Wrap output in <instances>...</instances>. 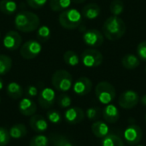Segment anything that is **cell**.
<instances>
[{"instance_id":"cell-1","label":"cell","mask_w":146,"mask_h":146,"mask_svg":"<svg viewBox=\"0 0 146 146\" xmlns=\"http://www.w3.org/2000/svg\"><path fill=\"white\" fill-rule=\"evenodd\" d=\"M127 26L122 19L118 16L109 17L103 25V32L104 36L111 41L120 39L126 33Z\"/></svg>"},{"instance_id":"cell-2","label":"cell","mask_w":146,"mask_h":146,"mask_svg":"<svg viewBox=\"0 0 146 146\" xmlns=\"http://www.w3.org/2000/svg\"><path fill=\"white\" fill-rule=\"evenodd\" d=\"M40 21L37 15L29 11H21L15 17V27L23 33H30L36 30Z\"/></svg>"},{"instance_id":"cell-3","label":"cell","mask_w":146,"mask_h":146,"mask_svg":"<svg viewBox=\"0 0 146 146\" xmlns=\"http://www.w3.org/2000/svg\"><path fill=\"white\" fill-rule=\"evenodd\" d=\"M82 22V15L75 9L63 10L59 15V23L65 29H75Z\"/></svg>"},{"instance_id":"cell-4","label":"cell","mask_w":146,"mask_h":146,"mask_svg":"<svg viewBox=\"0 0 146 146\" xmlns=\"http://www.w3.org/2000/svg\"><path fill=\"white\" fill-rule=\"evenodd\" d=\"M51 83L56 90L65 92L71 88L73 85V77L67 70L58 69L53 74Z\"/></svg>"},{"instance_id":"cell-5","label":"cell","mask_w":146,"mask_h":146,"mask_svg":"<svg viewBox=\"0 0 146 146\" xmlns=\"http://www.w3.org/2000/svg\"><path fill=\"white\" fill-rule=\"evenodd\" d=\"M96 97L98 101L104 104L111 103L116 96V92L113 85L107 81L99 82L95 89Z\"/></svg>"},{"instance_id":"cell-6","label":"cell","mask_w":146,"mask_h":146,"mask_svg":"<svg viewBox=\"0 0 146 146\" xmlns=\"http://www.w3.org/2000/svg\"><path fill=\"white\" fill-rule=\"evenodd\" d=\"M103 55L102 53L96 49L89 48L83 51L81 54V60L83 64L88 68L98 67L103 62Z\"/></svg>"},{"instance_id":"cell-7","label":"cell","mask_w":146,"mask_h":146,"mask_svg":"<svg viewBox=\"0 0 146 146\" xmlns=\"http://www.w3.org/2000/svg\"><path fill=\"white\" fill-rule=\"evenodd\" d=\"M42 50V45L38 41L30 39L25 42L21 47L20 54L27 60H31L37 57Z\"/></svg>"},{"instance_id":"cell-8","label":"cell","mask_w":146,"mask_h":146,"mask_svg":"<svg viewBox=\"0 0 146 146\" xmlns=\"http://www.w3.org/2000/svg\"><path fill=\"white\" fill-rule=\"evenodd\" d=\"M139 102V94L132 90H128L122 92L118 100V104L120 107L125 110H131L136 107Z\"/></svg>"},{"instance_id":"cell-9","label":"cell","mask_w":146,"mask_h":146,"mask_svg":"<svg viewBox=\"0 0 146 146\" xmlns=\"http://www.w3.org/2000/svg\"><path fill=\"white\" fill-rule=\"evenodd\" d=\"M85 44L90 47H99L104 41V35L97 29H89L83 35Z\"/></svg>"},{"instance_id":"cell-10","label":"cell","mask_w":146,"mask_h":146,"mask_svg":"<svg viewBox=\"0 0 146 146\" xmlns=\"http://www.w3.org/2000/svg\"><path fill=\"white\" fill-rule=\"evenodd\" d=\"M142 129L137 125H131L124 132V139L130 145H137L142 139Z\"/></svg>"},{"instance_id":"cell-11","label":"cell","mask_w":146,"mask_h":146,"mask_svg":"<svg viewBox=\"0 0 146 146\" xmlns=\"http://www.w3.org/2000/svg\"><path fill=\"white\" fill-rule=\"evenodd\" d=\"M21 36L15 31H9L3 38V46L9 50H15L21 44Z\"/></svg>"},{"instance_id":"cell-12","label":"cell","mask_w":146,"mask_h":146,"mask_svg":"<svg viewBox=\"0 0 146 146\" xmlns=\"http://www.w3.org/2000/svg\"><path fill=\"white\" fill-rule=\"evenodd\" d=\"M55 99H56V94L54 90L49 87H45L39 92L38 100L39 105L42 108L49 109L54 104Z\"/></svg>"},{"instance_id":"cell-13","label":"cell","mask_w":146,"mask_h":146,"mask_svg":"<svg viewBox=\"0 0 146 146\" xmlns=\"http://www.w3.org/2000/svg\"><path fill=\"white\" fill-rule=\"evenodd\" d=\"M66 121L71 125L80 123L85 119V112L81 108L72 107L69 108L64 114Z\"/></svg>"},{"instance_id":"cell-14","label":"cell","mask_w":146,"mask_h":146,"mask_svg":"<svg viewBox=\"0 0 146 146\" xmlns=\"http://www.w3.org/2000/svg\"><path fill=\"white\" fill-rule=\"evenodd\" d=\"M92 88V82L87 77H80L74 85V92L79 96L87 95Z\"/></svg>"},{"instance_id":"cell-15","label":"cell","mask_w":146,"mask_h":146,"mask_svg":"<svg viewBox=\"0 0 146 146\" xmlns=\"http://www.w3.org/2000/svg\"><path fill=\"white\" fill-rule=\"evenodd\" d=\"M29 125H30L31 128L38 133H44L48 128L47 121L40 115H32V117L29 121Z\"/></svg>"},{"instance_id":"cell-16","label":"cell","mask_w":146,"mask_h":146,"mask_svg":"<svg viewBox=\"0 0 146 146\" xmlns=\"http://www.w3.org/2000/svg\"><path fill=\"white\" fill-rule=\"evenodd\" d=\"M19 110L25 116H32L37 111V106L32 99L25 98L19 103Z\"/></svg>"},{"instance_id":"cell-17","label":"cell","mask_w":146,"mask_h":146,"mask_svg":"<svg viewBox=\"0 0 146 146\" xmlns=\"http://www.w3.org/2000/svg\"><path fill=\"white\" fill-rule=\"evenodd\" d=\"M102 113H103V117L104 121L110 124L116 123L120 118V112L118 109L113 104L107 105L104 109Z\"/></svg>"},{"instance_id":"cell-18","label":"cell","mask_w":146,"mask_h":146,"mask_svg":"<svg viewBox=\"0 0 146 146\" xmlns=\"http://www.w3.org/2000/svg\"><path fill=\"white\" fill-rule=\"evenodd\" d=\"M100 13H101V9L99 5L94 3H91L86 4L82 9L81 15L84 18L87 20H93L98 17Z\"/></svg>"},{"instance_id":"cell-19","label":"cell","mask_w":146,"mask_h":146,"mask_svg":"<svg viewBox=\"0 0 146 146\" xmlns=\"http://www.w3.org/2000/svg\"><path fill=\"white\" fill-rule=\"evenodd\" d=\"M92 133L99 139L104 138L106 135L109 134L110 129L108 125L101 121H96L92 125Z\"/></svg>"},{"instance_id":"cell-20","label":"cell","mask_w":146,"mask_h":146,"mask_svg":"<svg viewBox=\"0 0 146 146\" xmlns=\"http://www.w3.org/2000/svg\"><path fill=\"white\" fill-rule=\"evenodd\" d=\"M121 63L125 68L132 70V69H135L136 68H138L139 66L140 61L138 56H136L133 54L129 53L123 56V58L121 60Z\"/></svg>"},{"instance_id":"cell-21","label":"cell","mask_w":146,"mask_h":146,"mask_svg":"<svg viewBox=\"0 0 146 146\" xmlns=\"http://www.w3.org/2000/svg\"><path fill=\"white\" fill-rule=\"evenodd\" d=\"M6 92H7L8 96L11 98L12 99H18L23 94L22 87L21 86V85H19L16 82H10L7 86Z\"/></svg>"},{"instance_id":"cell-22","label":"cell","mask_w":146,"mask_h":146,"mask_svg":"<svg viewBox=\"0 0 146 146\" xmlns=\"http://www.w3.org/2000/svg\"><path fill=\"white\" fill-rule=\"evenodd\" d=\"M17 9L16 3L13 0H0V11L8 15H13Z\"/></svg>"},{"instance_id":"cell-23","label":"cell","mask_w":146,"mask_h":146,"mask_svg":"<svg viewBox=\"0 0 146 146\" xmlns=\"http://www.w3.org/2000/svg\"><path fill=\"white\" fill-rule=\"evenodd\" d=\"M102 146H125L122 139L114 134V133H109L104 138H103L102 140Z\"/></svg>"},{"instance_id":"cell-24","label":"cell","mask_w":146,"mask_h":146,"mask_svg":"<svg viewBox=\"0 0 146 146\" xmlns=\"http://www.w3.org/2000/svg\"><path fill=\"white\" fill-rule=\"evenodd\" d=\"M9 133V135L11 138L18 139H21V138H23L24 136H26L27 131V127L24 124H15L13 127H11Z\"/></svg>"},{"instance_id":"cell-25","label":"cell","mask_w":146,"mask_h":146,"mask_svg":"<svg viewBox=\"0 0 146 146\" xmlns=\"http://www.w3.org/2000/svg\"><path fill=\"white\" fill-rule=\"evenodd\" d=\"M49 140L51 142L53 146H74L65 136L58 133L50 134Z\"/></svg>"},{"instance_id":"cell-26","label":"cell","mask_w":146,"mask_h":146,"mask_svg":"<svg viewBox=\"0 0 146 146\" xmlns=\"http://www.w3.org/2000/svg\"><path fill=\"white\" fill-rule=\"evenodd\" d=\"M71 2L72 0H50V7L56 12L63 11L70 6Z\"/></svg>"},{"instance_id":"cell-27","label":"cell","mask_w":146,"mask_h":146,"mask_svg":"<svg viewBox=\"0 0 146 146\" xmlns=\"http://www.w3.org/2000/svg\"><path fill=\"white\" fill-rule=\"evenodd\" d=\"M12 67V60L6 55H0V75L8 74Z\"/></svg>"},{"instance_id":"cell-28","label":"cell","mask_w":146,"mask_h":146,"mask_svg":"<svg viewBox=\"0 0 146 146\" xmlns=\"http://www.w3.org/2000/svg\"><path fill=\"white\" fill-rule=\"evenodd\" d=\"M63 60L66 64H68L69 66H73V67L78 65L79 62H80V58H79L77 53L73 50L66 51L63 55Z\"/></svg>"},{"instance_id":"cell-29","label":"cell","mask_w":146,"mask_h":146,"mask_svg":"<svg viewBox=\"0 0 146 146\" xmlns=\"http://www.w3.org/2000/svg\"><path fill=\"white\" fill-rule=\"evenodd\" d=\"M110 12L115 16H118L124 11V3L121 0H113L110 3Z\"/></svg>"},{"instance_id":"cell-30","label":"cell","mask_w":146,"mask_h":146,"mask_svg":"<svg viewBox=\"0 0 146 146\" xmlns=\"http://www.w3.org/2000/svg\"><path fill=\"white\" fill-rule=\"evenodd\" d=\"M37 37L39 42H47L50 38V30L47 26H41L37 33Z\"/></svg>"},{"instance_id":"cell-31","label":"cell","mask_w":146,"mask_h":146,"mask_svg":"<svg viewBox=\"0 0 146 146\" xmlns=\"http://www.w3.org/2000/svg\"><path fill=\"white\" fill-rule=\"evenodd\" d=\"M49 139L44 135H36L30 140L29 146H49Z\"/></svg>"},{"instance_id":"cell-32","label":"cell","mask_w":146,"mask_h":146,"mask_svg":"<svg viewBox=\"0 0 146 146\" xmlns=\"http://www.w3.org/2000/svg\"><path fill=\"white\" fill-rule=\"evenodd\" d=\"M101 110L100 108L98 107H92V108H89L86 112V117L90 120V121H98L100 116H101Z\"/></svg>"},{"instance_id":"cell-33","label":"cell","mask_w":146,"mask_h":146,"mask_svg":"<svg viewBox=\"0 0 146 146\" xmlns=\"http://www.w3.org/2000/svg\"><path fill=\"white\" fill-rule=\"evenodd\" d=\"M57 104H58V105H59L61 108L65 109V108H68V107L71 105L72 100H71V98H70L68 94L62 93V94H61V95L58 97Z\"/></svg>"},{"instance_id":"cell-34","label":"cell","mask_w":146,"mask_h":146,"mask_svg":"<svg viewBox=\"0 0 146 146\" xmlns=\"http://www.w3.org/2000/svg\"><path fill=\"white\" fill-rule=\"evenodd\" d=\"M10 138L9 131L4 127H0V146L7 145L10 141Z\"/></svg>"},{"instance_id":"cell-35","label":"cell","mask_w":146,"mask_h":146,"mask_svg":"<svg viewBox=\"0 0 146 146\" xmlns=\"http://www.w3.org/2000/svg\"><path fill=\"white\" fill-rule=\"evenodd\" d=\"M47 118L48 120L52 122V123H55V124H57L59 122H61L62 121V115L61 114L56 111V110H51V111H49L47 113Z\"/></svg>"},{"instance_id":"cell-36","label":"cell","mask_w":146,"mask_h":146,"mask_svg":"<svg viewBox=\"0 0 146 146\" xmlns=\"http://www.w3.org/2000/svg\"><path fill=\"white\" fill-rule=\"evenodd\" d=\"M137 53L139 57L142 61L146 62V41H143L140 44H139L137 47Z\"/></svg>"},{"instance_id":"cell-37","label":"cell","mask_w":146,"mask_h":146,"mask_svg":"<svg viewBox=\"0 0 146 146\" xmlns=\"http://www.w3.org/2000/svg\"><path fill=\"white\" fill-rule=\"evenodd\" d=\"M27 3L33 9H40L46 4L47 0H27Z\"/></svg>"},{"instance_id":"cell-38","label":"cell","mask_w":146,"mask_h":146,"mask_svg":"<svg viewBox=\"0 0 146 146\" xmlns=\"http://www.w3.org/2000/svg\"><path fill=\"white\" fill-rule=\"evenodd\" d=\"M26 94L30 98H33L38 95V89L34 86H28L26 88Z\"/></svg>"},{"instance_id":"cell-39","label":"cell","mask_w":146,"mask_h":146,"mask_svg":"<svg viewBox=\"0 0 146 146\" xmlns=\"http://www.w3.org/2000/svg\"><path fill=\"white\" fill-rule=\"evenodd\" d=\"M140 101H141V104H142L145 107H146V94L145 95H144V96L141 98Z\"/></svg>"},{"instance_id":"cell-40","label":"cell","mask_w":146,"mask_h":146,"mask_svg":"<svg viewBox=\"0 0 146 146\" xmlns=\"http://www.w3.org/2000/svg\"><path fill=\"white\" fill-rule=\"evenodd\" d=\"M74 3H84L86 0H72Z\"/></svg>"},{"instance_id":"cell-41","label":"cell","mask_w":146,"mask_h":146,"mask_svg":"<svg viewBox=\"0 0 146 146\" xmlns=\"http://www.w3.org/2000/svg\"><path fill=\"white\" fill-rule=\"evenodd\" d=\"M3 87V80L0 78V90H2Z\"/></svg>"},{"instance_id":"cell-42","label":"cell","mask_w":146,"mask_h":146,"mask_svg":"<svg viewBox=\"0 0 146 146\" xmlns=\"http://www.w3.org/2000/svg\"><path fill=\"white\" fill-rule=\"evenodd\" d=\"M145 123H146V114H145Z\"/></svg>"},{"instance_id":"cell-43","label":"cell","mask_w":146,"mask_h":146,"mask_svg":"<svg viewBox=\"0 0 146 146\" xmlns=\"http://www.w3.org/2000/svg\"><path fill=\"white\" fill-rule=\"evenodd\" d=\"M137 146H144V145H137Z\"/></svg>"},{"instance_id":"cell-44","label":"cell","mask_w":146,"mask_h":146,"mask_svg":"<svg viewBox=\"0 0 146 146\" xmlns=\"http://www.w3.org/2000/svg\"><path fill=\"white\" fill-rule=\"evenodd\" d=\"M145 73H146V67H145Z\"/></svg>"},{"instance_id":"cell-45","label":"cell","mask_w":146,"mask_h":146,"mask_svg":"<svg viewBox=\"0 0 146 146\" xmlns=\"http://www.w3.org/2000/svg\"><path fill=\"white\" fill-rule=\"evenodd\" d=\"M0 102H1V98H0Z\"/></svg>"}]
</instances>
